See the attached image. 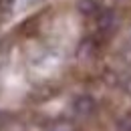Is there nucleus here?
Masks as SVG:
<instances>
[{
    "label": "nucleus",
    "mask_w": 131,
    "mask_h": 131,
    "mask_svg": "<svg viewBox=\"0 0 131 131\" xmlns=\"http://www.w3.org/2000/svg\"><path fill=\"white\" fill-rule=\"evenodd\" d=\"M52 131H73L71 127H65V125H59V127H54Z\"/></svg>",
    "instance_id": "nucleus-7"
},
{
    "label": "nucleus",
    "mask_w": 131,
    "mask_h": 131,
    "mask_svg": "<svg viewBox=\"0 0 131 131\" xmlns=\"http://www.w3.org/2000/svg\"><path fill=\"white\" fill-rule=\"evenodd\" d=\"M77 10L83 16H97L101 6L97 4V0H79L77 2Z\"/></svg>",
    "instance_id": "nucleus-3"
},
{
    "label": "nucleus",
    "mask_w": 131,
    "mask_h": 131,
    "mask_svg": "<svg viewBox=\"0 0 131 131\" xmlns=\"http://www.w3.org/2000/svg\"><path fill=\"white\" fill-rule=\"evenodd\" d=\"M71 107H73V113L77 117H93L97 113V101H95L93 95H87V93L77 95L73 99Z\"/></svg>",
    "instance_id": "nucleus-1"
},
{
    "label": "nucleus",
    "mask_w": 131,
    "mask_h": 131,
    "mask_svg": "<svg viewBox=\"0 0 131 131\" xmlns=\"http://www.w3.org/2000/svg\"><path fill=\"white\" fill-rule=\"evenodd\" d=\"M0 119H2V113H0Z\"/></svg>",
    "instance_id": "nucleus-8"
},
{
    "label": "nucleus",
    "mask_w": 131,
    "mask_h": 131,
    "mask_svg": "<svg viewBox=\"0 0 131 131\" xmlns=\"http://www.w3.org/2000/svg\"><path fill=\"white\" fill-rule=\"evenodd\" d=\"M95 20H97L99 32H103V34L113 32V28H115V12H113V10H109V8L103 10V8H101L99 14L95 16Z\"/></svg>",
    "instance_id": "nucleus-2"
},
{
    "label": "nucleus",
    "mask_w": 131,
    "mask_h": 131,
    "mask_svg": "<svg viewBox=\"0 0 131 131\" xmlns=\"http://www.w3.org/2000/svg\"><path fill=\"white\" fill-rule=\"evenodd\" d=\"M12 4H14V0H0V18L10 16V12H12Z\"/></svg>",
    "instance_id": "nucleus-4"
},
{
    "label": "nucleus",
    "mask_w": 131,
    "mask_h": 131,
    "mask_svg": "<svg viewBox=\"0 0 131 131\" xmlns=\"http://www.w3.org/2000/svg\"><path fill=\"white\" fill-rule=\"evenodd\" d=\"M123 89H125V91H127V93L131 95V77H129V79H125V81H123Z\"/></svg>",
    "instance_id": "nucleus-6"
},
{
    "label": "nucleus",
    "mask_w": 131,
    "mask_h": 131,
    "mask_svg": "<svg viewBox=\"0 0 131 131\" xmlns=\"http://www.w3.org/2000/svg\"><path fill=\"white\" fill-rule=\"evenodd\" d=\"M119 129L121 131H131V115H125L123 119H119Z\"/></svg>",
    "instance_id": "nucleus-5"
}]
</instances>
